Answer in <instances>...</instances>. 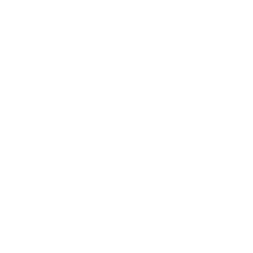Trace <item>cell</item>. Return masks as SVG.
<instances>
[]
</instances>
